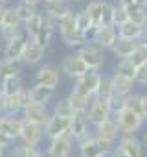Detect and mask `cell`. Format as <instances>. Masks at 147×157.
<instances>
[{
	"label": "cell",
	"instance_id": "obj_5",
	"mask_svg": "<svg viewBox=\"0 0 147 157\" xmlns=\"http://www.w3.org/2000/svg\"><path fill=\"white\" fill-rule=\"evenodd\" d=\"M76 54L85 61V65H87L88 68L101 70L103 65H105V50L99 48V46L94 44V43H87V44H83L81 48H77Z\"/></svg>",
	"mask_w": 147,
	"mask_h": 157
},
{
	"label": "cell",
	"instance_id": "obj_16",
	"mask_svg": "<svg viewBox=\"0 0 147 157\" xmlns=\"http://www.w3.org/2000/svg\"><path fill=\"white\" fill-rule=\"evenodd\" d=\"M116 142H109V140H103V139H94L90 140L87 146H83L81 150H77V153L81 157H101V155H109L110 150L114 148Z\"/></svg>",
	"mask_w": 147,
	"mask_h": 157
},
{
	"label": "cell",
	"instance_id": "obj_48",
	"mask_svg": "<svg viewBox=\"0 0 147 157\" xmlns=\"http://www.w3.org/2000/svg\"><path fill=\"white\" fill-rule=\"evenodd\" d=\"M142 115L147 120V94H142Z\"/></svg>",
	"mask_w": 147,
	"mask_h": 157
},
{
	"label": "cell",
	"instance_id": "obj_27",
	"mask_svg": "<svg viewBox=\"0 0 147 157\" xmlns=\"http://www.w3.org/2000/svg\"><path fill=\"white\" fill-rule=\"evenodd\" d=\"M22 74V63L20 61H13V59H0V80H6L9 76H19Z\"/></svg>",
	"mask_w": 147,
	"mask_h": 157
},
{
	"label": "cell",
	"instance_id": "obj_43",
	"mask_svg": "<svg viewBox=\"0 0 147 157\" xmlns=\"http://www.w3.org/2000/svg\"><path fill=\"white\" fill-rule=\"evenodd\" d=\"M136 67H140V65H143L145 61H147V46H143V44H140L132 54H131V57H129Z\"/></svg>",
	"mask_w": 147,
	"mask_h": 157
},
{
	"label": "cell",
	"instance_id": "obj_58",
	"mask_svg": "<svg viewBox=\"0 0 147 157\" xmlns=\"http://www.w3.org/2000/svg\"><path fill=\"white\" fill-rule=\"evenodd\" d=\"M70 2H72V4H77V2H81V0H70Z\"/></svg>",
	"mask_w": 147,
	"mask_h": 157
},
{
	"label": "cell",
	"instance_id": "obj_4",
	"mask_svg": "<svg viewBox=\"0 0 147 157\" xmlns=\"http://www.w3.org/2000/svg\"><path fill=\"white\" fill-rule=\"evenodd\" d=\"M87 13L90 15L92 22L101 26V24H112V10L114 4L110 0H90L87 4Z\"/></svg>",
	"mask_w": 147,
	"mask_h": 157
},
{
	"label": "cell",
	"instance_id": "obj_57",
	"mask_svg": "<svg viewBox=\"0 0 147 157\" xmlns=\"http://www.w3.org/2000/svg\"><path fill=\"white\" fill-rule=\"evenodd\" d=\"M0 115H2V96H0Z\"/></svg>",
	"mask_w": 147,
	"mask_h": 157
},
{
	"label": "cell",
	"instance_id": "obj_53",
	"mask_svg": "<svg viewBox=\"0 0 147 157\" xmlns=\"http://www.w3.org/2000/svg\"><path fill=\"white\" fill-rule=\"evenodd\" d=\"M0 96H4V82L0 80Z\"/></svg>",
	"mask_w": 147,
	"mask_h": 157
},
{
	"label": "cell",
	"instance_id": "obj_39",
	"mask_svg": "<svg viewBox=\"0 0 147 157\" xmlns=\"http://www.w3.org/2000/svg\"><path fill=\"white\" fill-rule=\"evenodd\" d=\"M127 21H129L127 8L116 2V4H114V10H112V24L118 28V26H121V24H123V22H127Z\"/></svg>",
	"mask_w": 147,
	"mask_h": 157
},
{
	"label": "cell",
	"instance_id": "obj_15",
	"mask_svg": "<svg viewBox=\"0 0 147 157\" xmlns=\"http://www.w3.org/2000/svg\"><path fill=\"white\" fill-rule=\"evenodd\" d=\"M87 115H88V120H90L92 128H96L98 124L105 122L107 118H110V117H112L110 107H109V100H103V98H94V102H92V105L88 107Z\"/></svg>",
	"mask_w": 147,
	"mask_h": 157
},
{
	"label": "cell",
	"instance_id": "obj_13",
	"mask_svg": "<svg viewBox=\"0 0 147 157\" xmlns=\"http://www.w3.org/2000/svg\"><path fill=\"white\" fill-rule=\"evenodd\" d=\"M70 124H72V118L68 117H59V115H50L48 122L44 124V137L50 140V139H55L59 135H64L70 131Z\"/></svg>",
	"mask_w": 147,
	"mask_h": 157
},
{
	"label": "cell",
	"instance_id": "obj_52",
	"mask_svg": "<svg viewBox=\"0 0 147 157\" xmlns=\"http://www.w3.org/2000/svg\"><path fill=\"white\" fill-rule=\"evenodd\" d=\"M142 144H143V150L147 151V131L143 133V137H142Z\"/></svg>",
	"mask_w": 147,
	"mask_h": 157
},
{
	"label": "cell",
	"instance_id": "obj_32",
	"mask_svg": "<svg viewBox=\"0 0 147 157\" xmlns=\"http://www.w3.org/2000/svg\"><path fill=\"white\" fill-rule=\"evenodd\" d=\"M127 13H129V21H132L134 24H138V26L145 24V19H147V8L145 6H142V4L129 6Z\"/></svg>",
	"mask_w": 147,
	"mask_h": 157
},
{
	"label": "cell",
	"instance_id": "obj_35",
	"mask_svg": "<svg viewBox=\"0 0 147 157\" xmlns=\"http://www.w3.org/2000/svg\"><path fill=\"white\" fill-rule=\"evenodd\" d=\"M41 22H42V10H41L37 15H33L31 19H28V21L24 22V32L28 33V37L35 39V35H37L39 28H41Z\"/></svg>",
	"mask_w": 147,
	"mask_h": 157
},
{
	"label": "cell",
	"instance_id": "obj_19",
	"mask_svg": "<svg viewBox=\"0 0 147 157\" xmlns=\"http://www.w3.org/2000/svg\"><path fill=\"white\" fill-rule=\"evenodd\" d=\"M22 109H24L22 91L15 93V94H4L2 96V115L19 117V115H22Z\"/></svg>",
	"mask_w": 147,
	"mask_h": 157
},
{
	"label": "cell",
	"instance_id": "obj_23",
	"mask_svg": "<svg viewBox=\"0 0 147 157\" xmlns=\"http://www.w3.org/2000/svg\"><path fill=\"white\" fill-rule=\"evenodd\" d=\"M110 80H112V89H114V94H120V96H129L131 93H134V85L136 82L132 78H127L123 74H118V72H112L110 74Z\"/></svg>",
	"mask_w": 147,
	"mask_h": 157
},
{
	"label": "cell",
	"instance_id": "obj_8",
	"mask_svg": "<svg viewBox=\"0 0 147 157\" xmlns=\"http://www.w3.org/2000/svg\"><path fill=\"white\" fill-rule=\"evenodd\" d=\"M59 70H61V74L72 78V80H76V78L83 76V74L88 70V67L85 65V61H83L77 54H70V56H64V57L61 59Z\"/></svg>",
	"mask_w": 147,
	"mask_h": 157
},
{
	"label": "cell",
	"instance_id": "obj_41",
	"mask_svg": "<svg viewBox=\"0 0 147 157\" xmlns=\"http://www.w3.org/2000/svg\"><path fill=\"white\" fill-rule=\"evenodd\" d=\"M90 26H94V22H92L90 15L87 13V10H83V11H76V28H77L79 32H87Z\"/></svg>",
	"mask_w": 147,
	"mask_h": 157
},
{
	"label": "cell",
	"instance_id": "obj_24",
	"mask_svg": "<svg viewBox=\"0 0 147 157\" xmlns=\"http://www.w3.org/2000/svg\"><path fill=\"white\" fill-rule=\"evenodd\" d=\"M59 37H61V41H63L66 46L76 48V50L88 43L85 32H79L77 28H76V30H59Z\"/></svg>",
	"mask_w": 147,
	"mask_h": 157
},
{
	"label": "cell",
	"instance_id": "obj_22",
	"mask_svg": "<svg viewBox=\"0 0 147 157\" xmlns=\"http://www.w3.org/2000/svg\"><path fill=\"white\" fill-rule=\"evenodd\" d=\"M118 144L125 150V153L129 157H145V150H143L142 139H138L136 135H121L118 139Z\"/></svg>",
	"mask_w": 147,
	"mask_h": 157
},
{
	"label": "cell",
	"instance_id": "obj_3",
	"mask_svg": "<svg viewBox=\"0 0 147 157\" xmlns=\"http://www.w3.org/2000/svg\"><path fill=\"white\" fill-rule=\"evenodd\" d=\"M116 122H118V129H120V137L121 135H136V131L143 126V122H145V118L140 115V113H136V111H132V109H129V107H125L123 111H120L116 117Z\"/></svg>",
	"mask_w": 147,
	"mask_h": 157
},
{
	"label": "cell",
	"instance_id": "obj_26",
	"mask_svg": "<svg viewBox=\"0 0 147 157\" xmlns=\"http://www.w3.org/2000/svg\"><path fill=\"white\" fill-rule=\"evenodd\" d=\"M53 96H55V89H50V87H44V85H39V83L30 87V100L31 102L48 104Z\"/></svg>",
	"mask_w": 147,
	"mask_h": 157
},
{
	"label": "cell",
	"instance_id": "obj_25",
	"mask_svg": "<svg viewBox=\"0 0 147 157\" xmlns=\"http://www.w3.org/2000/svg\"><path fill=\"white\" fill-rule=\"evenodd\" d=\"M140 39H127V37H118L116 44L112 46V54L116 57H131V54L140 46Z\"/></svg>",
	"mask_w": 147,
	"mask_h": 157
},
{
	"label": "cell",
	"instance_id": "obj_34",
	"mask_svg": "<svg viewBox=\"0 0 147 157\" xmlns=\"http://www.w3.org/2000/svg\"><path fill=\"white\" fill-rule=\"evenodd\" d=\"M136 65L129 59V57H121L116 65H114V72H118V74H123V76H127V78H132L134 80V76H136Z\"/></svg>",
	"mask_w": 147,
	"mask_h": 157
},
{
	"label": "cell",
	"instance_id": "obj_47",
	"mask_svg": "<svg viewBox=\"0 0 147 157\" xmlns=\"http://www.w3.org/2000/svg\"><path fill=\"white\" fill-rule=\"evenodd\" d=\"M110 157H129V155H127V153H125V150L116 142V144H114V148L110 150Z\"/></svg>",
	"mask_w": 147,
	"mask_h": 157
},
{
	"label": "cell",
	"instance_id": "obj_17",
	"mask_svg": "<svg viewBox=\"0 0 147 157\" xmlns=\"http://www.w3.org/2000/svg\"><path fill=\"white\" fill-rule=\"evenodd\" d=\"M28 39H30L28 33L22 32V33H19L17 37H13L11 41H8L6 46H4V52H2V57H6V59H13V61H20Z\"/></svg>",
	"mask_w": 147,
	"mask_h": 157
},
{
	"label": "cell",
	"instance_id": "obj_64",
	"mask_svg": "<svg viewBox=\"0 0 147 157\" xmlns=\"http://www.w3.org/2000/svg\"><path fill=\"white\" fill-rule=\"evenodd\" d=\"M143 46H147V44H143Z\"/></svg>",
	"mask_w": 147,
	"mask_h": 157
},
{
	"label": "cell",
	"instance_id": "obj_36",
	"mask_svg": "<svg viewBox=\"0 0 147 157\" xmlns=\"http://www.w3.org/2000/svg\"><path fill=\"white\" fill-rule=\"evenodd\" d=\"M52 113H53V115H59V117H68V118L74 117V109H72L68 98H59V100L53 104Z\"/></svg>",
	"mask_w": 147,
	"mask_h": 157
},
{
	"label": "cell",
	"instance_id": "obj_28",
	"mask_svg": "<svg viewBox=\"0 0 147 157\" xmlns=\"http://www.w3.org/2000/svg\"><path fill=\"white\" fill-rule=\"evenodd\" d=\"M88 129H92V124H90V120H88V115H87V113H76V115L72 117L70 133H72L74 137H77L79 133L88 131Z\"/></svg>",
	"mask_w": 147,
	"mask_h": 157
},
{
	"label": "cell",
	"instance_id": "obj_38",
	"mask_svg": "<svg viewBox=\"0 0 147 157\" xmlns=\"http://www.w3.org/2000/svg\"><path fill=\"white\" fill-rule=\"evenodd\" d=\"M24 89L22 85V80H20V74L19 76H9L4 80V94H15V93H20Z\"/></svg>",
	"mask_w": 147,
	"mask_h": 157
},
{
	"label": "cell",
	"instance_id": "obj_37",
	"mask_svg": "<svg viewBox=\"0 0 147 157\" xmlns=\"http://www.w3.org/2000/svg\"><path fill=\"white\" fill-rule=\"evenodd\" d=\"M41 148H33V146H26V144H15L9 148V157H33Z\"/></svg>",
	"mask_w": 147,
	"mask_h": 157
},
{
	"label": "cell",
	"instance_id": "obj_49",
	"mask_svg": "<svg viewBox=\"0 0 147 157\" xmlns=\"http://www.w3.org/2000/svg\"><path fill=\"white\" fill-rule=\"evenodd\" d=\"M118 4H121V6L129 8V6H134V4H138V0H120Z\"/></svg>",
	"mask_w": 147,
	"mask_h": 157
},
{
	"label": "cell",
	"instance_id": "obj_14",
	"mask_svg": "<svg viewBox=\"0 0 147 157\" xmlns=\"http://www.w3.org/2000/svg\"><path fill=\"white\" fill-rule=\"evenodd\" d=\"M42 11L52 21H55V24H57V21H61V19L68 17L70 13H74L70 0H48V2H42Z\"/></svg>",
	"mask_w": 147,
	"mask_h": 157
},
{
	"label": "cell",
	"instance_id": "obj_33",
	"mask_svg": "<svg viewBox=\"0 0 147 157\" xmlns=\"http://www.w3.org/2000/svg\"><path fill=\"white\" fill-rule=\"evenodd\" d=\"M112 94H114V89H112L110 76L109 74H101V80H99V85H98V91H96V98L109 100Z\"/></svg>",
	"mask_w": 147,
	"mask_h": 157
},
{
	"label": "cell",
	"instance_id": "obj_29",
	"mask_svg": "<svg viewBox=\"0 0 147 157\" xmlns=\"http://www.w3.org/2000/svg\"><path fill=\"white\" fill-rule=\"evenodd\" d=\"M15 6V10H17V13H19V17H20V21H22V24L28 21V19H31L33 15H37L39 11H41V8H39V4H31V2H24V0H17V2L13 4Z\"/></svg>",
	"mask_w": 147,
	"mask_h": 157
},
{
	"label": "cell",
	"instance_id": "obj_31",
	"mask_svg": "<svg viewBox=\"0 0 147 157\" xmlns=\"http://www.w3.org/2000/svg\"><path fill=\"white\" fill-rule=\"evenodd\" d=\"M19 26H24L15 6L8 4L6 6V13H4V21H2V28H19Z\"/></svg>",
	"mask_w": 147,
	"mask_h": 157
},
{
	"label": "cell",
	"instance_id": "obj_21",
	"mask_svg": "<svg viewBox=\"0 0 147 157\" xmlns=\"http://www.w3.org/2000/svg\"><path fill=\"white\" fill-rule=\"evenodd\" d=\"M66 98H68V102H70V105H72V109H74V115H76V113H87L96 96L85 94V93H79V91H76V89H72Z\"/></svg>",
	"mask_w": 147,
	"mask_h": 157
},
{
	"label": "cell",
	"instance_id": "obj_40",
	"mask_svg": "<svg viewBox=\"0 0 147 157\" xmlns=\"http://www.w3.org/2000/svg\"><path fill=\"white\" fill-rule=\"evenodd\" d=\"M109 107H110V113L112 117H116L120 111H123L127 107V96H120V94H112L109 98Z\"/></svg>",
	"mask_w": 147,
	"mask_h": 157
},
{
	"label": "cell",
	"instance_id": "obj_42",
	"mask_svg": "<svg viewBox=\"0 0 147 157\" xmlns=\"http://www.w3.org/2000/svg\"><path fill=\"white\" fill-rule=\"evenodd\" d=\"M96 139V133H94V128L92 129H88V131H83V133H79L77 137H74V146H76V150H81L83 146H87L90 140H94Z\"/></svg>",
	"mask_w": 147,
	"mask_h": 157
},
{
	"label": "cell",
	"instance_id": "obj_1",
	"mask_svg": "<svg viewBox=\"0 0 147 157\" xmlns=\"http://www.w3.org/2000/svg\"><path fill=\"white\" fill-rule=\"evenodd\" d=\"M20 126H22V117L0 115V142L8 148L15 146L20 137Z\"/></svg>",
	"mask_w": 147,
	"mask_h": 157
},
{
	"label": "cell",
	"instance_id": "obj_63",
	"mask_svg": "<svg viewBox=\"0 0 147 157\" xmlns=\"http://www.w3.org/2000/svg\"><path fill=\"white\" fill-rule=\"evenodd\" d=\"M114 2H120V0H114Z\"/></svg>",
	"mask_w": 147,
	"mask_h": 157
},
{
	"label": "cell",
	"instance_id": "obj_62",
	"mask_svg": "<svg viewBox=\"0 0 147 157\" xmlns=\"http://www.w3.org/2000/svg\"><path fill=\"white\" fill-rule=\"evenodd\" d=\"M41 2H48V0H41Z\"/></svg>",
	"mask_w": 147,
	"mask_h": 157
},
{
	"label": "cell",
	"instance_id": "obj_59",
	"mask_svg": "<svg viewBox=\"0 0 147 157\" xmlns=\"http://www.w3.org/2000/svg\"><path fill=\"white\" fill-rule=\"evenodd\" d=\"M70 157H81V155H79V153H77V155H74V153H72V155H70Z\"/></svg>",
	"mask_w": 147,
	"mask_h": 157
},
{
	"label": "cell",
	"instance_id": "obj_20",
	"mask_svg": "<svg viewBox=\"0 0 147 157\" xmlns=\"http://www.w3.org/2000/svg\"><path fill=\"white\" fill-rule=\"evenodd\" d=\"M94 133L98 139H103V140H109V142H118L120 139V129H118V122L114 117L107 118L105 122L98 124L94 128Z\"/></svg>",
	"mask_w": 147,
	"mask_h": 157
},
{
	"label": "cell",
	"instance_id": "obj_45",
	"mask_svg": "<svg viewBox=\"0 0 147 157\" xmlns=\"http://www.w3.org/2000/svg\"><path fill=\"white\" fill-rule=\"evenodd\" d=\"M57 30H76V11L61 21H57Z\"/></svg>",
	"mask_w": 147,
	"mask_h": 157
},
{
	"label": "cell",
	"instance_id": "obj_11",
	"mask_svg": "<svg viewBox=\"0 0 147 157\" xmlns=\"http://www.w3.org/2000/svg\"><path fill=\"white\" fill-rule=\"evenodd\" d=\"M118 41V28L114 24H101L96 30V35L92 39L94 44H98L103 50H112V46Z\"/></svg>",
	"mask_w": 147,
	"mask_h": 157
},
{
	"label": "cell",
	"instance_id": "obj_9",
	"mask_svg": "<svg viewBox=\"0 0 147 157\" xmlns=\"http://www.w3.org/2000/svg\"><path fill=\"white\" fill-rule=\"evenodd\" d=\"M35 83L57 91V87H59V83H61V72H59V67H55V65H52V63L42 65V67L35 72Z\"/></svg>",
	"mask_w": 147,
	"mask_h": 157
},
{
	"label": "cell",
	"instance_id": "obj_6",
	"mask_svg": "<svg viewBox=\"0 0 147 157\" xmlns=\"http://www.w3.org/2000/svg\"><path fill=\"white\" fill-rule=\"evenodd\" d=\"M42 140H44V126L35 124V122H30V120L22 118L19 142H22V144H26V146L39 148V146L42 144Z\"/></svg>",
	"mask_w": 147,
	"mask_h": 157
},
{
	"label": "cell",
	"instance_id": "obj_56",
	"mask_svg": "<svg viewBox=\"0 0 147 157\" xmlns=\"http://www.w3.org/2000/svg\"><path fill=\"white\" fill-rule=\"evenodd\" d=\"M0 4H4V6H8V4H9V0H0Z\"/></svg>",
	"mask_w": 147,
	"mask_h": 157
},
{
	"label": "cell",
	"instance_id": "obj_44",
	"mask_svg": "<svg viewBox=\"0 0 147 157\" xmlns=\"http://www.w3.org/2000/svg\"><path fill=\"white\" fill-rule=\"evenodd\" d=\"M22 32H24V26H19V28H0V41L8 43V41H11L13 37H17Z\"/></svg>",
	"mask_w": 147,
	"mask_h": 157
},
{
	"label": "cell",
	"instance_id": "obj_51",
	"mask_svg": "<svg viewBox=\"0 0 147 157\" xmlns=\"http://www.w3.org/2000/svg\"><path fill=\"white\" fill-rule=\"evenodd\" d=\"M4 13H6V6L0 4V28H2V21H4Z\"/></svg>",
	"mask_w": 147,
	"mask_h": 157
},
{
	"label": "cell",
	"instance_id": "obj_46",
	"mask_svg": "<svg viewBox=\"0 0 147 157\" xmlns=\"http://www.w3.org/2000/svg\"><path fill=\"white\" fill-rule=\"evenodd\" d=\"M134 82H136V85H142V87H145V85H147V61L136 68Z\"/></svg>",
	"mask_w": 147,
	"mask_h": 157
},
{
	"label": "cell",
	"instance_id": "obj_60",
	"mask_svg": "<svg viewBox=\"0 0 147 157\" xmlns=\"http://www.w3.org/2000/svg\"><path fill=\"white\" fill-rule=\"evenodd\" d=\"M143 28H147V19H145V24H143Z\"/></svg>",
	"mask_w": 147,
	"mask_h": 157
},
{
	"label": "cell",
	"instance_id": "obj_7",
	"mask_svg": "<svg viewBox=\"0 0 147 157\" xmlns=\"http://www.w3.org/2000/svg\"><path fill=\"white\" fill-rule=\"evenodd\" d=\"M99 80H101V72H99V70H94V68H88L83 76H79V78H76V80H74V87H72V89H76V91H79V93H85V94L96 96Z\"/></svg>",
	"mask_w": 147,
	"mask_h": 157
},
{
	"label": "cell",
	"instance_id": "obj_55",
	"mask_svg": "<svg viewBox=\"0 0 147 157\" xmlns=\"http://www.w3.org/2000/svg\"><path fill=\"white\" fill-rule=\"evenodd\" d=\"M138 4H142V6H145V8H147V0H138Z\"/></svg>",
	"mask_w": 147,
	"mask_h": 157
},
{
	"label": "cell",
	"instance_id": "obj_18",
	"mask_svg": "<svg viewBox=\"0 0 147 157\" xmlns=\"http://www.w3.org/2000/svg\"><path fill=\"white\" fill-rule=\"evenodd\" d=\"M55 30H57L55 21H52V19L42 11V22H41V28H39V32H37V35H35V41H37L41 46L48 48V46L52 44V41H53Z\"/></svg>",
	"mask_w": 147,
	"mask_h": 157
},
{
	"label": "cell",
	"instance_id": "obj_61",
	"mask_svg": "<svg viewBox=\"0 0 147 157\" xmlns=\"http://www.w3.org/2000/svg\"><path fill=\"white\" fill-rule=\"evenodd\" d=\"M101 157H110V153H109V155H101Z\"/></svg>",
	"mask_w": 147,
	"mask_h": 157
},
{
	"label": "cell",
	"instance_id": "obj_12",
	"mask_svg": "<svg viewBox=\"0 0 147 157\" xmlns=\"http://www.w3.org/2000/svg\"><path fill=\"white\" fill-rule=\"evenodd\" d=\"M52 115V109L48 107V104H37V102H30L28 105H24L22 109V118L30 120V122H35V124H41L44 126L48 122Z\"/></svg>",
	"mask_w": 147,
	"mask_h": 157
},
{
	"label": "cell",
	"instance_id": "obj_10",
	"mask_svg": "<svg viewBox=\"0 0 147 157\" xmlns=\"http://www.w3.org/2000/svg\"><path fill=\"white\" fill-rule=\"evenodd\" d=\"M46 57V48L41 46L35 39H28L26 46H24V52H22V57H20V63L26 65V67H35L39 63H42Z\"/></svg>",
	"mask_w": 147,
	"mask_h": 157
},
{
	"label": "cell",
	"instance_id": "obj_2",
	"mask_svg": "<svg viewBox=\"0 0 147 157\" xmlns=\"http://www.w3.org/2000/svg\"><path fill=\"white\" fill-rule=\"evenodd\" d=\"M74 135L68 131L55 139H50L46 150H42V157H70L74 153Z\"/></svg>",
	"mask_w": 147,
	"mask_h": 157
},
{
	"label": "cell",
	"instance_id": "obj_30",
	"mask_svg": "<svg viewBox=\"0 0 147 157\" xmlns=\"http://www.w3.org/2000/svg\"><path fill=\"white\" fill-rule=\"evenodd\" d=\"M142 32H143V26H138V24H134L132 21H127V22H123L121 26H118V37L140 39Z\"/></svg>",
	"mask_w": 147,
	"mask_h": 157
},
{
	"label": "cell",
	"instance_id": "obj_50",
	"mask_svg": "<svg viewBox=\"0 0 147 157\" xmlns=\"http://www.w3.org/2000/svg\"><path fill=\"white\" fill-rule=\"evenodd\" d=\"M9 151V148L8 146H4L2 142H0V157H6V153Z\"/></svg>",
	"mask_w": 147,
	"mask_h": 157
},
{
	"label": "cell",
	"instance_id": "obj_54",
	"mask_svg": "<svg viewBox=\"0 0 147 157\" xmlns=\"http://www.w3.org/2000/svg\"><path fill=\"white\" fill-rule=\"evenodd\" d=\"M24 2H31V4H39V6L42 4V2H41V0H24Z\"/></svg>",
	"mask_w": 147,
	"mask_h": 157
}]
</instances>
